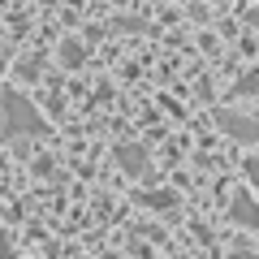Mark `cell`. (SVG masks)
<instances>
[{
    "instance_id": "5",
    "label": "cell",
    "mask_w": 259,
    "mask_h": 259,
    "mask_svg": "<svg viewBox=\"0 0 259 259\" xmlns=\"http://www.w3.org/2000/svg\"><path fill=\"white\" fill-rule=\"evenodd\" d=\"M139 203H143V207H156V212H164V207L177 203V194H173V190H139Z\"/></svg>"
},
{
    "instance_id": "8",
    "label": "cell",
    "mask_w": 259,
    "mask_h": 259,
    "mask_svg": "<svg viewBox=\"0 0 259 259\" xmlns=\"http://www.w3.org/2000/svg\"><path fill=\"white\" fill-rule=\"evenodd\" d=\"M69 5H82V0H69Z\"/></svg>"
},
{
    "instance_id": "2",
    "label": "cell",
    "mask_w": 259,
    "mask_h": 259,
    "mask_svg": "<svg viewBox=\"0 0 259 259\" xmlns=\"http://www.w3.org/2000/svg\"><path fill=\"white\" fill-rule=\"evenodd\" d=\"M216 125H221L233 143H250V147L259 143V121L246 117V112H238V108H216Z\"/></svg>"
},
{
    "instance_id": "1",
    "label": "cell",
    "mask_w": 259,
    "mask_h": 259,
    "mask_svg": "<svg viewBox=\"0 0 259 259\" xmlns=\"http://www.w3.org/2000/svg\"><path fill=\"white\" fill-rule=\"evenodd\" d=\"M0 125H5V134H44L48 121L22 91H5L0 95Z\"/></svg>"
},
{
    "instance_id": "7",
    "label": "cell",
    "mask_w": 259,
    "mask_h": 259,
    "mask_svg": "<svg viewBox=\"0 0 259 259\" xmlns=\"http://www.w3.org/2000/svg\"><path fill=\"white\" fill-rule=\"evenodd\" d=\"M246 177H250V186L259 190V156H250V160H246Z\"/></svg>"
},
{
    "instance_id": "9",
    "label": "cell",
    "mask_w": 259,
    "mask_h": 259,
    "mask_svg": "<svg viewBox=\"0 0 259 259\" xmlns=\"http://www.w3.org/2000/svg\"><path fill=\"white\" fill-rule=\"evenodd\" d=\"M0 69H5V61H0Z\"/></svg>"
},
{
    "instance_id": "6",
    "label": "cell",
    "mask_w": 259,
    "mask_h": 259,
    "mask_svg": "<svg viewBox=\"0 0 259 259\" xmlns=\"http://www.w3.org/2000/svg\"><path fill=\"white\" fill-rule=\"evenodd\" d=\"M82 61H87V48L78 44V39H65V44H61V65H69V69H78Z\"/></svg>"
},
{
    "instance_id": "4",
    "label": "cell",
    "mask_w": 259,
    "mask_h": 259,
    "mask_svg": "<svg viewBox=\"0 0 259 259\" xmlns=\"http://www.w3.org/2000/svg\"><path fill=\"white\" fill-rule=\"evenodd\" d=\"M229 221L242 225V229H259V203L250 199V190H238L229 203Z\"/></svg>"
},
{
    "instance_id": "3",
    "label": "cell",
    "mask_w": 259,
    "mask_h": 259,
    "mask_svg": "<svg viewBox=\"0 0 259 259\" xmlns=\"http://www.w3.org/2000/svg\"><path fill=\"white\" fill-rule=\"evenodd\" d=\"M112 160H117V164L125 168L130 177H143V173L151 168L147 147H143V143H117V147H112Z\"/></svg>"
}]
</instances>
